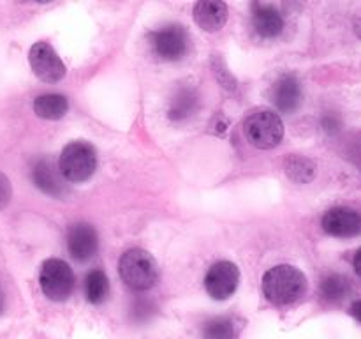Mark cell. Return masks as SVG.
I'll use <instances>...</instances> for the list:
<instances>
[{
	"label": "cell",
	"instance_id": "obj_1",
	"mask_svg": "<svg viewBox=\"0 0 361 339\" xmlns=\"http://www.w3.org/2000/svg\"><path fill=\"white\" fill-rule=\"evenodd\" d=\"M307 292V278L293 265H277L263 275V293L274 306H291Z\"/></svg>",
	"mask_w": 361,
	"mask_h": 339
},
{
	"label": "cell",
	"instance_id": "obj_2",
	"mask_svg": "<svg viewBox=\"0 0 361 339\" xmlns=\"http://www.w3.org/2000/svg\"><path fill=\"white\" fill-rule=\"evenodd\" d=\"M118 274L130 290L143 292L157 282L159 265L148 251L129 249L120 258Z\"/></svg>",
	"mask_w": 361,
	"mask_h": 339
},
{
	"label": "cell",
	"instance_id": "obj_3",
	"mask_svg": "<svg viewBox=\"0 0 361 339\" xmlns=\"http://www.w3.org/2000/svg\"><path fill=\"white\" fill-rule=\"evenodd\" d=\"M97 168V152L87 141H73L63 147L59 159L60 175L69 182H85Z\"/></svg>",
	"mask_w": 361,
	"mask_h": 339
},
{
	"label": "cell",
	"instance_id": "obj_4",
	"mask_svg": "<svg viewBox=\"0 0 361 339\" xmlns=\"http://www.w3.org/2000/svg\"><path fill=\"white\" fill-rule=\"evenodd\" d=\"M243 133L256 148L270 150V148L277 147L284 138V124L277 113L256 112L247 117L245 124H243Z\"/></svg>",
	"mask_w": 361,
	"mask_h": 339
},
{
	"label": "cell",
	"instance_id": "obj_5",
	"mask_svg": "<svg viewBox=\"0 0 361 339\" xmlns=\"http://www.w3.org/2000/svg\"><path fill=\"white\" fill-rule=\"evenodd\" d=\"M74 272L69 265L59 258H49L42 263L41 275H39V285H41L42 293L49 300L62 302L69 299L74 290Z\"/></svg>",
	"mask_w": 361,
	"mask_h": 339
},
{
	"label": "cell",
	"instance_id": "obj_6",
	"mask_svg": "<svg viewBox=\"0 0 361 339\" xmlns=\"http://www.w3.org/2000/svg\"><path fill=\"white\" fill-rule=\"evenodd\" d=\"M28 60L35 76L46 83H56L66 76V66L48 42H35L28 53Z\"/></svg>",
	"mask_w": 361,
	"mask_h": 339
},
{
	"label": "cell",
	"instance_id": "obj_7",
	"mask_svg": "<svg viewBox=\"0 0 361 339\" xmlns=\"http://www.w3.org/2000/svg\"><path fill=\"white\" fill-rule=\"evenodd\" d=\"M240 270L231 261H217L204 275V288L214 300H226L236 292Z\"/></svg>",
	"mask_w": 361,
	"mask_h": 339
},
{
	"label": "cell",
	"instance_id": "obj_8",
	"mask_svg": "<svg viewBox=\"0 0 361 339\" xmlns=\"http://www.w3.org/2000/svg\"><path fill=\"white\" fill-rule=\"evenodd\" d=\"M155 53L164 60L182 59L189 48V35L182 25H166L150 34Z\"/></svg>",
	"mask_w": 361,
	"mask_h": 339
},
{
	"label": "cell",
	"instance_id": "obj_9",
	"mask_svg": "<svg viewBox=\"0 0 361 339\" xmlns=\"http://www.w3.org/2000/svg\"><path fill=\"white\" fill-rule=\"evenodd\" d=\"M67 247L74 260H90L99 247V237L94 226L88 222H74L67 232Z\"/></svg>",
	"mask_w": 361,
	"mask_h": 339
},
{
	"label": "cell",
	"instance_id": "obj_10",
	"mask_svg": "<svg viewBox=\"0 0 361 339\" xmlns=\"http://www.w3.org/2000/svg\"><path fill=\"white\" fill-rule=\"evenodd\" d=\"M323 228L334 237H355L361 232V215L348 207L331 208L324 214Z\"/></svg>",
	"mask_w": 361,
	"mask_h": 339
},
{
	"label": "cell",
	"instance_id": "obj_11",
	"mask_svg": "<svg viewBox=\"0 0 361 339\" xmlns=\"http://www.w3.org/2000/svg\"><path fill=\"white\" fill-rule=\"evenodd\" d=\"M194 21L207 32H217L228 21V6L219 0H201L194 6Z\"/></svg>",
	"mask_w": 361,
	"mask_h": 339
},
{
	"label": "cell",
	"instance_id": "obj_12",
	"mask_svg": "<svg viewBox=\"0 0 361 339\" xmlns=\"http://www.w3.org/2000/svg\"><path fill=\"white\" fill-rule=\"evenodd\" d=\"M271 97H274L275 106L281 109L282 113H291L302 102V87L296 76L293 74H284L279 78L271 90Z\"/></svg>",
	"mask_w": 361,
	"mask_h": 339
},
{
	"label": "cell",
	"instance_id": "obj_13",
	"mask_svg": "<svg viewBox=\"0 0 361 339\" xmlns=\"http://www.w3.org/2000/svg\"><path fill=\"white\" fill-rule=\"evenodd\" d=\"M252 25L261 37L271 39L281 34L282 28H284V20H282V14L274 6L254 4Z\"/></svg>",
	"mask_w": 361,
	"mask_h": 339
},
{
	"label": "cell",
	"instance_id": "obj_14",
	"mask_svg": "<svg viewBox=\"0 0 361 339\" xmlns=\"http://www.w3.org/2000/svg\"><path fill=\"white\" fill-rule=\"evenodd\" d=\"M200 106V95L196 88L189 85H182L173 92L168 105V115L171 120H185L197 112Z\"/></svg>",
	"mask_w": 361,
	"mask_h": 339
},
{
	"label": "cell",
	"instance_id": "obj_15",
	"mask_svg": "<svg viewBox=\"0 0 361 339\" xmlns=\"http://www.w3.org/2000/svg\"><path fill=\"white\" fill-rule=\"evenodd\" d=\"M32 180H34V184L42 193L49 194V196H60V194H63V184L60 180L59 172L53 168V165L48 159H39L32 166Z\"/></svg>",
	"mask_w": 361,
	"mask_h": 339
},
{
	"label": "cell",
	"instance_id": "obj_16",
	"mask_svg": "<svg viewBox=\"0 0 361 339\" xmlns=\"http://www.w3.org/2000/svg\"><path fill=\"white\" fill-rule=\"evenodd\" d=\"M67 109H69V102L62 94H42L34 101L35 115L46 120L62 119Z\"/></svg>",
	"mask_w": 361,
	"mask_h": 339
},
{
	"label": "cell",
	"instance_id": "obj_17",
	"mask_svg": "<svg viewBox=\"0 0 361 339\" xmlns=\"http://www.w3.org/2000/svg\"><path fill=\"white\" fill-rule=\"evenodd\" d=\"M109 279L101 268H95L85 279V295L90 304H102L108 299Z\"/></svg>",
	"mask_w": 361,
	"mask_h": 339
},
{
	"label": "cell",
	"instance_id": "obj_18",
	"mask_svg": "<svg viewBox=\"0 0 361 339\" xmlns=\"http://www.w3.org/2000/svg\"><path fill=\"white\" fill-rule=\"evenodd\" d=\"M203 339H236V328L231 318H212L203 327Z\"/></svg>",
	"mask_w": 361,
	"mask_h": 339
},
{
	"label": "cell",
	"instance_id": "obj_19",
	"mask_svg": "<svg viewBox=\"0 0 361 339\" xmlns=\"http://www.w3.org/2000/svg\"><path fill=\"white\" fill-rule=\"evenodd\" d=\"M321 295L326 300H342L349 293V281L341 274H330L321 281Z\"/></svg>",
	"mask_w": 361,
	"mask_h": 339
},
{
	"label": "cell",
	"instance_id": "obj_20",
	"mask_svg": "<svg viewBox=\"0 0 361 339\" xmlns=\"http://www.w3.org/2000/svg\"><path fill=\"white\" fill-rule=\"evenodd\" d=\"M288 173L293 180L296 182H307V180L312 179L314 175V165L309 159L303 157H291L288 161Z\"/></svg>",
	"mask_w": 361,
	"mask_h": 339
},
{
	"label": "cell",
	"instance_id": "obj_21",
	"mask_svg": "<svg viewBox=\"0 0 361 339\" xmlns=\"http://www.w3.org/2000/svg\"><path fill=\"white\" fill-rule=\"evenodd\" d=\"M130 313L134 314L136 320H147V318L154 313V304H152L148 299H145V297H137V299L133 302Z\"/></svg>",
	"mask_w": 361,
	"mask_h": 339
},
{
	"label": "cell",
	"instance_id": "obj_22",
	"mask_svg": "<svg viewBox=\"0 0 361 339\" xmlns=\"http://www.w3.org/2000/svg\"><path fill=\"white\" fill-rule=\"evenodd\" d=\"M11 196H13V187H11L9 179L0 172V210L7 207V203L11 201Z\"/></svg>",
	"mask_w": 361,
	"mask_h": 339
},
{
	"label": "cell",
	"instance_id": "obj_23",
	"mask_svg": "<svg viewBox=\"0 0 361 339\" xmlns=\"http://www.w3.org/2000/svg\"><path fill=\"white\" fill-rule=\"evenodd\" d=\"M351 314L356 318V320L361 321V300H358V302L353 304V306H351Z\"/></svg>",
	"mask_w": 361,
	"mask_h": 339
},
{
	"label": "cell",
	"instance_id": "obj_24",
	"mask_svg": "<svg viewBox=\"0 0 361 339\" xmlns=\"http://www.w3.org/2000/svg\"><path fill=\"white\" fill-rule=\"evenodd\" d=\"M355 268H356V274L361 275V249L355 254Z\"/></svg>",
	"mask_w": 361,
	"mask_h": 339
},
{
	"label": "cell",
	"instance_id": "obj_25",
	"mask_svg": "<svg viewBox=\"0 0 361 339\" xmlns=\"http://www.w3.org/2000/svg\"><path fill=\"white\" fill-rule=\"evenodd\" d=\"M4 309V293H2V288H0V313H2Z\"/></svg>",
	"mask_w": 361,
	"mask_h": 339
}]
</instances>
